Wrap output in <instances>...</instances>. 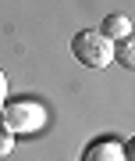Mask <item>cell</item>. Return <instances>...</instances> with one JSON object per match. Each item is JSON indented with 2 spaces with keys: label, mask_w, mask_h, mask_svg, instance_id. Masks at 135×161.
<instances>
[{
  "label": "cell",
  "mask_w": 135,
  "mask_h": 161,
  "mask_svg": "<svg viewBox=\"0 0 135 161\" xmlns=\"http://www.w3.org/2000/svg\"><path fill=\"white\" fill-rule=\"evenodd\" d=\"M0 122L7 125V132H11V136H28V132H39V129L46 125V111H43L39 100L14 97V100H4Z\"/></svg>",
  "instance_id": "6da1fadb"
},
{
  "label": "cell",
  "mask_w": 135,
  "mask_h": 161,
  "mask_svg": "<svg viewBox=\"0 0 135 161\" xmlns=\"http://www.w3.org/2000/svg\"><path fill=\"white\" fill-rule=\"evenodd\" d=\"M71 54L85 64V68H107L114 61V43L100 29H82V32H75V40H71Z\"/></svg>",
  "instance_id": "7a4b0ae2"
},
{
  "label": "cell",
  "mask_w": 135,
  "mask_h": 161,
  "mask_svg": "<svg viewBox=\"0 0 135 161\" xmlns=\"http://www.w3.org/2000/svg\"><path fill=\"white\" fill-rule=\"evenodd\" d=\"M107 40H128V32H132V22H128V14H107L103 18V29H100Z\"/></svg>",
  "instance_id": "3957f363"
},
{
  "label": "cell",
  "mask_w": 135,
  "mask_h": 161,
  "mask_svg": "<svg viewBox=\"0 0 135 161\" xmlns=\"http://www.w3.org/2000/svg\"><path fill=\"white\" fill-rule=\"evenodd\" d=\"M124 161V150H118V143L114 140H100V143H92L89 150H85V158L82 161Z\"/></svg>",
  "instance_id": "277c9868"
},
{
  "label": "cell",
  "mask_w": 135,
  "mask_h": 161,
  "mask_svg": "<svg viewBox=\"0 0 135 161\" xmlns=\"http://www.w3.org/2000/svg\"><path fill=\"white\" fill-rule=\"evenodd\" d=\"M114 58H118L124 68H132L135 64V54H132V40H118L114 43Z\"/></svg>",
  "instance_id": "5b68a950"
},
{
  "label": "cell",
  "mask_w": 135,
  "mask_h": 161,
  "mask_svg": "<svg viewBox=\"0 0 135 161\" xmlns=\"http://www.w3.org/2000/svg\"><path fill=\"white\" fill-rule=\"evenodd\" d=\"M11 150H14V136L7 132V125H4V122H0V158H7Z\"/></svg>",
  "instance_id": "8992f818"
},
{
  "label": "cell",
  "mask_w": 135,
  "mask_h": 161,
  "mask_svg": "<svg viewBox=\"0 0 135 161\" xmlns=\"http://www.w3.org/2000/svg\"><path fill=\"white\" fill-rule=\"evenodd\" d=\"M4 100H7V75L0 72V111H4Z\"/></svg>",
  "instance_id": "52a82bcc"
}]
</instances>
